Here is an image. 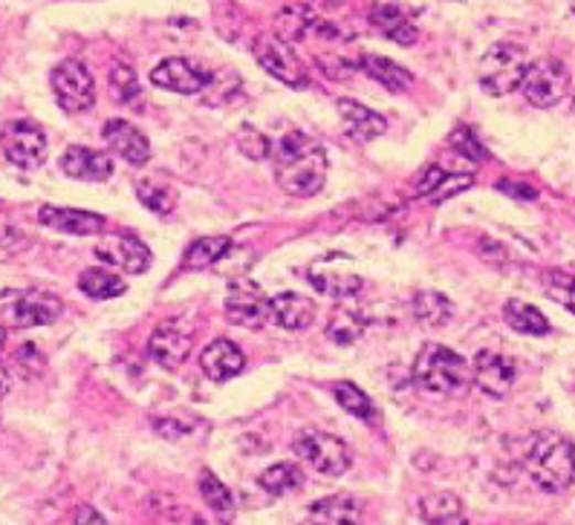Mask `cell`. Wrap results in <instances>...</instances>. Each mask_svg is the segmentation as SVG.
<instances>
[{
	"instance_id": "obj_1",
	"label": "cell",
	"mask_w": 575,
	"mask_h": 525,
	"mask_svg": "<svg viewBox=\"0 0 575 525\" xmlns=\"http://www.w3.org/2000/svg\"><path fill=\"white\" fill-rule=\"evenodd\" d=\"M275 176L284 194L316 196L327 182V153L324 148L301 130H292L275 144Z\"/></svg>"
},
{
	"instance_id": "obj_2",
	"label": "cell",
	"mask_w": 575,
	"mask_h": 525,
	"mask_svg": "<svg viewBox=\"0 0 575 525\" xmlns=\"http://www.w3.org/2000/svg\"><path fill=\"white\" fill-rule=\"evenodd\" d=\"M526 473L541 491L561 494L575 485V442L544 430L526 448Z\"/></svg>"
},
{
	"instance_id": "obj_3",
	"label": "cell",
	"mask_w": 575,
	"mask_h": 525,
	"mask_svg": "<svg viewBox=\"0 0 575 525\" xmlns=\"http://www.w3.org/2000/svg\"><path fill=\"white\" fill-rule=\"evenodd\" d=\"M411 378L425 396L451 398L466 393V387L471 384V367L469 361L455 350L443 344H425L414 361Z\"/></svg>"
},
{
	"instance_id": "obj_4",
	"label": "cell",
	"mask_w": 575,
	"mask_h": 525,
	"mask_svg": "<svg viewBox=\"0 0 575 525\" xmlns=\"http://www.w3.org/2000/svg\"><path fill=\"white\" fill-rule=\"evenodd\" d=\"M530 67L526 50L512 41H498L483 53L477 64V82L489 96H509V93L521 90L523 75Z\"/></svg>"
},
{
	"instance_id": "obj_5",
	"label": "cell",
	"mask_w": 575,
	"mask_h": 525,
	"mask_svg": "<svg viewBox=\"0 0 575 525\" xmlns=\"http://www.w3.org/2000/svg\"><path fill=\"white\" fill-rule=\"evenodd\" d=\"M252 55H255V61H258L266 73L278 78L280 84H287V87L304 90L310 84L307 67H304L301 58L296 55L292 44L284 35H278V32H260L255 38V44H252Z\"/></svg>"
},
{
	"instance_id": "obj_6",
	"label": "cell",
	"mask_w": 575,
	"mask_h": 525,
	"mask_svg": "<svg viewBox=\"0 0 575 525\" xmlns=\"http://www.w3.org/2000/svg\"><path fill=\"white\" fill-rule=\"evenodd\" d=\"M0 150L3 157L21 171H39L50 157V144L46 133L35 121H9L7 128L0 130Z\"/></svg>"
},
{
	"instance_id": "obj_7",
	"label": "cell",
	"mask_w": 575,
	"mask_h": 525,
	"mask_svg": "<svg viewBox=\"0 0 575 525\" xmlns=\"http://www.w3.org/2000/svg\"><path fill=\"white\" fill-rule=\"evenodd\" d=\"M296 457L304 459L307 465L316 468L324 476H344L353 465V453L339 436L321 433V430H307L296 439Z\"/></svg>"
},
{
	"instance_id": "obj_8",
	"label": "cell",
	"mask_w": 575,
	"mask_h": 525,
	"mask_svg": "<svg viewBox=\"0 0 575 525\" xmlns=\"http://www.w3.org/2000/svg\"><path fill=\"white\" fill-rule=\"evenodd\" d=\"M64 312L55 294L44 292V289H26V292L7 294L3 303V321L7 326H18V330H32V326H50Z\"/></svg>"
},
{
	"instance_id": "obj_9",
	"label": "cell",
	"mask_w": 575,
	"mask_h": 525,
	"mask_svg": "<svg viewBox=\"0 0 575 525\" xmlns=\"http://www.w3.org/2000/svg\"><path fill=\"white\" fill-rule=\"evenodd\" d=\"M569 69L555 58L532 61L523 75L521 90L523 98L535 107H553L564 101L569 93Z\"/></svg>"
},
{
	"instance_id": "obj_10",
	"label": "cell",
	"mask_w": 575,
	"mask_h": 525,
	"mask_svg": "<svg viewBox=\"0 0 575 525\" xmlns=\"http://www.w3.org/2000/svg\"><path fill=\"white\" fill-rule=\"evenodd\" d=\"M53 93L55 101L64 113H84L90 110L93 101H96V82H93L87 64L76 58L61 61L58 67L53 69Z\"/></svg>"
},
{
	"instance_id": "obj_11",
	"label": "cell",
	"mask_w": 575,
	"mask_h": 525,
	"mask_svg": "<svg viewBox=\"0 0 575 525\" xmlns=\"http://www.w3.org/2000/svg\"><path fill=\"white\" fill-rule=\"evenodd\" d=\"M226 318L235 326L260 330L266 323H273L269 321V298H266L264 289L255 280H232L226 294Z\"/></svg>"
},
{
	"instance_id": "obj_12",
	"label": "cell",
	"mask_w": 575,
	"mask_h": 525,
	"mask_svg": "<svg viewBox=\"0 0 575 525\" xmlns=\"http://www.w3.org/2000/svg\"><path fill=\"white\" fill-rule=\"evenodd\" d=\"M471 384L489 398L509 396L512 384H515V364L507 355L483 350V353H477L475 364H471Z\"/></svg>"
},
{
	"instance_id": "obj_13",
	"label": "cell",
	"mask_w": 575,
	"mask_h": 525,
	"mask_svg": "<svg viewBox=\"0 0 575 525\" xmlns=\"http://www.w3.org/2000/svg\"><path fill=\"white\" fill-rule=\"evenodd\" d=\"M151 82L162 87V90L194 96V93H203L212 84V75L194 67L189 58H166L151 69Z\"/></svg>"
},
{
	"instance_id": "obj_14",
	"label": "cell",
	"mask_w": 575,
	"mask_h": 525,
	"mask_svg": "<svg viewBox=\"0 0 575 525\" xmlns=\"http://www.w3.org/2000/svg\"><path fill=\"white\" fill-rule=\"evenodd\" d=\"M191 346H194V341L177 321L159 323L157 330L151 332V338H148V355L162 369H180L189 361Z\"/></svg>"
},
{
	"instance_id": "obj_15",
	"label": "cell",
	"mask_w": 575,
	"mask_h": 525,
	"mask_svg": "<svg viewBox=\"0 0 575 525\" xmlns=\"http://www.w3.org/2000/svg\"><path fill=\"white\" fill-rule=\"evenodd\" d=\"M96 257L105 260L107 266L130 271V275H142L153 262L151 248L145 246L142 240H137V237H125V234H110V237H105V240L96 246Z\"/></svg>"
},
{
	"instance_id": "obj_16",
	"label": "cell",
	"mask_w": 575,
	"mask_h": 525,
	"mask_svg": "<svg viewBox=\"0 0 575 525\" xmlns=\"http://www.w3.org/2000/svg\"><path fill=\"white\" fill-rule=\"evenodd\" d=\"M102 139L107 142V148L114 150L116 157H121L128 165H148V159H151V142H148V136L142 130H137L130 121L125 119H110L105 121V128H102Z\"/></svg>"
},
{
	"instance_id": "obj_17",
	"label": "cell",
	"mask_w": 575,
	"mask_h": 525,
	"mask_svg": "<svg viewBox=\"0 0 575 525\" xmlns=\"http://www.w3.org/2000/svg\"><path fill=\"white\" fill-rule=\"evenodd\" d=\"M61 171L78 182H107L114 176V159L107 157L105 150L73 144L61 157Z\"/></svg>"
},
{
	"instance_id": "obj_18",
	"label": "cell",
	"mask_w": 575,
	"mask_h": 525,
	"mask_svg": "<svg viewBox=\"0 0 575 525\" xmlns=\"http://www.w3.org/2000/svg\"><path fill=\"white\" fill-rule=\"evenodd\" d=\"M310 280L316 286L318 292L327 294V298H336V300H348L353 294L362 292L364 280L359 278L356 271L344 266V262H333V260H324V262H316L310 269Z\"/></svg>"
},
{
	"instance_id": "obj_19",
	"label": "cell",
	"mask_w": 575,
	"mask_h": 525,
	"mask_svg": "<svg viewBox=\"0 0 575 525\" xmlns=\"http://www.w3.org/2000/svg\"><path fill=\"white\" fill-rule=\"evenodd\" d=\"M39 223L61 234H76V237H90V234L105 232V217L93 214V211L61 208V205H41Z\"/></svg>"
},
{
	"instance_id": "obj_20",
	"label": "cell",
	"mask_w": 575,
	"mask_h": 525,
	"mask_svg": "<svg viewBox=\"0 0 575 525\" xmlns=\"http://www.w3.org/2000/svg\"><path fill=\"white\" fill-rule=\"evenodd\" d=\"M200 367H203L205 378H212V382H228V378H235V375L246 367V355H243V350L235 341L217 338V341H212V344L200 353Z\"/></svg>"
},
{
	"instance_id": "obj_21",
	"label": "cell",
	"mask_w": 575,
	"mask_h": 525,
	"mask_svg": "<svg viewBox=\"0 0 575 525\" xmlns=\"http://www.w3.org/2000/svg\"><path fill=\"white\" fill-rule=\"evenodd\" d=\"M336 107H339L344 133H348L353 142H359V144L373 142L376 136L385 133V128H387L385 116H379L376 110L364 107L362 101H353V98H339V105Z\"/></svg>"
},
{
	"instance_id": "obj_22",
	"label": "cell",
	"mask_w": 575,
	"mask_h": 525,
	"mask_svg": "<svg viewBox=\"0 0 575 525\" xmlns=\"http://www.w3.org/2000/svg\"><path fill=\"white\" fill-rule=\"evenodd\" d=\"M269 321L289 332L310 330L316 321V303L298 292H280L269 300Z\"/></svg>"
},
{
	"instance_id": "obj_23",
	"label": "cell",
	"mask_w": 575,
	"mask_h": 525,
	"mask_svg": "<svg viewBox=\"0 0 575 525\" xmlns=\"http://www.w3.org/2000/svg\"><path fill=\"white\" fill-rule=\"evenodd\" d=\"M362 523V503L350 494H336L318 500L307 508V517L298 525H359Z\"/></svg>"
},
{
	"instance_id": "obj_24",
	"label": "cell",
	"mask_w": 575,
	"mask_h": 525,
	"mask_svg": "<svg viewBox=\"0 0 575 525\" xmlns=\"http://www.w3.org/2000/svg\"><path fill=\"white\" fill-rule=\"evenodd\" d=\"M368 21L376 26L379 32L385 38H391L394 44L400 46H411L417 44V26H414V21H411L402 9L391 7V3H376V7L371 9V15H368Z\"/></svg>"
},
{
	"instance_id": "obj_25",
	"label": "cell",
	"mask_w": 575,
	"mask_h": 525,
	"mask_svg": "<svg viewBox=\"0 0 575 525\" xmlns=\"http://www.w3.org/2000/svg\"><path fill=\"white\" fill-rule=\"evenodd\" d=\"M475 176L469 171H446L443 165L425 168L423 180L417 182L419 196H428V200H448V196L460 194L466 188H471Z\"/></svg>"
},
{
	"instance_id": "obj_26",
	"label": "cell",
	"mask_w": 575,
	"mask_h": 525,
	"mask_svg": "<svg viewBox=\"0 0 575 525\" xmlns=\"http://www.w3.org/2000/svg\"><path fill=\"white\" fill-rule=\"evenodd\" d=\"M419 514L428 525H469L466 517V505L451 491H437V494H425L419 500Z\"/></svg>"
},
{
	"instance_id": "obj_27",
	"label": "cell",
	"mask_w": 575,
	"mask_h": 525,
	"mask_svg": "<svg viewBox=\"0 0 575 525\" xmlns=\"http://www.w3.org/2000/svg\"><path fill=\"white\" fill-rule=\"evenodd\" d=\"M359 69L371 75L373 82H379L391 93H405L411 84H414V75H411L405 67H400L396 61L385 58V55L364 53L362 58H359Z\"/></svg>"
},
{
	"instance_id": "obj_28",
	"label": "cell",
	"mask_w": 575,
	"mask_h": 525,
	"mask_svg": "<svg viewBox=\"0 0 575 525\" xmlns=\"http://www.w3.org/2000/svg\"><path fill=\"white\" fill-rule=\"evenodd\" d=\"M414 318H417L423 326H432V330H439V326H446L451 318H455V303L446 298L443 292H417L414 294Z\"/></svg>"
},
{
	"instance_id": "obj_29",
	"label": "cell",
	"mask_w": 575,
	"mask_h": 525,
	"mask_svg": "<svg viewBox=\"0 0 575 525\" xmlns=\"http://www.w3.org/2000/svg\"><path fill=\"white\" fill-rule=\"evenodd\" d=\"M78 289H82L87 298L93 300H110V298H119L125 294V280L110 269H102V266H93V269L82 271V278H78Z\"/></svg>"
},
{
	"instance_id": "obj_30",
	"label": "cell",
	"mask_w": 575,
	"mask_h": 525,
	"mask_svg": "<svg viewBox=\"0 0 575 525\" xmlns=\"http://www.w3.org/2000/svg\"><path fill=\"white\" fill-rule=\"evenodd\" d=\"M228 248H232L228 237H200V240H194L185 248L182 262H185V269L189 271L212 269L214 262H220L228 255Z\"/></svg>"
},
{
	"instance_id": "obj_31",
	"label": "cell",
	"mask_w": 575,
	"mask_h": 525,
	"mask_svg": "<svg viewBox=\"0 0 575 525\" xmlns=\"http://www.w3.org/2000/svg\"><path fill=\"white\" fill-rule=\"evenodd\" d=\"M503 318L521 335H546L550 332V321L544 318V312L532 303H523V300H509L503 307Z\"/></svg>"
},
{
	"instance_id": "obj_32",
	"label": "cell",
	"mask_w": 575,
	"mask_h": 525,
	"mask_svg": "<svg viewBox=\"0 0 575 525\" xmlns=\"http://www.w3.org/2000/svg\"><path fill=\"white\" fill-rule=\"evenodd\" d=\"M200 494H203L205 505L214 511V517L220 523H232L235 519V496L228 494V488L212 471L200 473Z\"/></svg>"
},
{
	"instance_id": "obj_33",
	"label": "cell",
	"mask_w": 575,
	"mask_h": 525,
	"mask_svg": "<svg viewBox=\"0 0 575 525\" xmlns=\"http://www.w3.org/2000/svg\"><path fill=\"white\" fill-rule=\"evenodd\" d=\"M258 485L273 496L292 494V491H298L304 485V471L298 465H292V462H278V465H269L260 473Z\"/></svg>"
},
{
	"instance_id": "obj_34",
	"label": "cell",
	"mask_w": 575,
	"mask_h": 525,
	"mask_svg": "<svg viewBox=\"0 0 575 525\" xmlns=\"http://www.w3.org/2000/svg\"><path fill=\"white\" fill-rule=\"evenodd\" d=\"M364 326L368 323H364L362 312H356V309H336L330 323H327V338L339 346H350L364 335Z\"/></svg>"
},
{
	"instance_id": "obj_35",
	"label": "cell",
	"mask_w": 575,
	"mask_h": 525,
	"mask_svg": "<svg viewBox=\"0 0 575 525\" xmlns=\"http://www.w3.org/2000/svg\"><path fill=\"white\" fill-rule=\"evenodd\" d=\"M333 393H336V401H339L350 416H356V419H364V421H376V407H373L371 396L359 390L356 384L339 382L333 387Z\"/></svg>"
},
{
	"instance_id": "obj_36",
	"label": "cell",
	"mask_w": 575,
	"mask_h": 525,
	"mask_svg": "<svg viewBox=\"0 0 575 525\" xmlns=\"http://www.w3.org/2000/svg\"><path fill=\"white\" fill-rule=\"evenodd\" d=\"M235 144L243 157L252 159V162H264V159L273 157V150H275V144L269 142V136H266L264 130L252 128V125H246V128L237 130Z\"/></svg>"
},
{
	"instance_id": "obj_37",
	"label": "cell",
	"mask_w": 575,
	"mask_h": 525,
	"mask_svg": "<svg viewBox=\"0 0 575 525\" xmlns=\"http://www.w3.org/2000/svg\"><path fill=\"white\" fill-rule=\"evenodd\" d=\"M137 196L139 203L145 205L148 211H153V214H159V217H168L171 211H174V194L168 191V188H162L159 182L153 180H139L137 182Z\"/></svg>"
},
{
	"instance_id": "obj_38",
	"label": "cell",
	"mask_w": 575,
	"mask_h": 525,
	"mask_svg": "<svg viewBox=\"0 0 575 525\" xmlns=\"http://www.w3.org/2000/svg\"><path fill=\"white\" fill-rule=\"evenodd\" d=\"M544 292L546 298L561 303L564 309H569L575 315V278L567 271H546L544 278Z\"/></svg>"
},
{
	"instance_id": "obj_39",
	"label": "cell",
	"mask_w": 575,
	"mask_h": 525,
	"mask_svg": "<svg viewBox=\"0 0 575 525\" xmlns=\"http://www.w3.org/2000/svg\"><path fill=\"white\" fill-rule=\"evenodd\" d=\"M110 90H114V96L119 98L121 105H130L134 98H139V82H137V73H134V67H128V64H116L114 73H110Z\"/></svg>"
},
{
	"instance_id": "obj_40",
	"label": "cell",
	"mask_w": 575,
	"mask_h": 525,
	"mask_svg": "<svg viewBox=\"0 0 575 525\" xmlns=\"http://www.w3.org/2000/svg\"><path fill=\"white\" fill-rule=\"evenodd\" d=\"M451 142H455V153L460 157H469V159H483L486 150L483 144L477 142V136L471 133L469 128H460L455 136H451Z\"/></svg>"
},
{
	"instance_id": "obj_41",
	"label": "cell",
	"mask_w": 575,
	"mask_h": 525,
	"mask_svg": "<svg viewBox=\"0 0 575 525\" xmlns=\"http://www.w3.org/2000/svg\"><path fill=\"white\" fill-rule=\"evenodd\" d=\"M76 525H110V523H107L93 505H82V508H76Z\"/></svg>"
},
{
	"instance_id": "obj_42",
	"label": "cell",
	"mask_w": 575,
	"mask_h": 525,
	"mask_svg": "<svg viewBox=\"0 0 575 525\" xmlns=\"http://www.w3.org/2000/svg\"><path fill=\"white\" fill-rule=\"evenodd\" d=\"M498 188L500 191H515V194L512 196H526V200H535V191H532V188H521V185H512V182H498Z\"/></svg>"
},
{
	"instance_id": "obj_43",
	"label": "cell",
	"mask_w": 575,
	"mask_h": 525,
	"mask_svg": "<svg viewBox=\"0 0 575 525\" xmlns=\"http://www.w3.org/2000/svg\"><path fill=\"white\" fill-rule=\"evenodd\" d=\"M9 390V375H7V367H3V361H0V398L7 396Z\"/></svg>"
},
{
	"instance_id": "obj_44",
	"label": "cell",
	"mask_w": 575,
	"mask_h": 525,
	"mask_svg": "<svg viewBox=\"0 0 575 525\" xmlns=\"http://www.w3.org/2000/svg\"><path fill=\"white\" fill-rule=\"evenodd\" d=\"M3 341H7V326L0 323V344H3Z\"/></svg>"
},
{
	"instance_id": "obj_45",
	"label": "cell",
	"mask_w": 575,
	"mask_h": 525,
	"mask_svg": "<svg viewBox=\"0 0 575 525\" xmlns=\"http://www.w3.org/2000/svg\"><path fill=\"white\" fill-rule=\"evenodd\" d=\"M573 15H575V0H573Z\"/></svg>"
},
{
	"instance_id": "obj_46",
	"label": "cell",
	"mask_w": 575,
	"mask_h": 525,
	"mask_svg": "<svg viewBox=\"0 0 575 525\" xmlns=\"http://www.w3.org/2000/svg\"><path fill=\"white\" fill-rule=\"evenodd\" d=\"M573 105H575V93H573Z\"/></svg>"
}]
</instances>
